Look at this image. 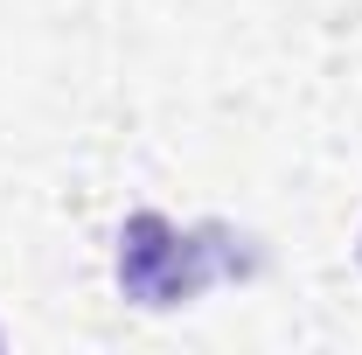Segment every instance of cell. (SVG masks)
Masks as SVG:
<instances>
[{
	"instance_id": "1",
	"label": "cell",
	"mask_w": 362,
	"mask_h": 355,
	"mask_svg": "<svg viewBox=\"0 0 362 355\" xmlns=\"http://www.w3.org/2000/svg\"><path fill=\"white\" fill-rule=\"evenodd\" d=\"M244 237H230L223 223H202V230H175L160 209H139L119 230V286L139 307H181L195 300L209 279L223 272H251V258L237 251Z\"/></svg>"
}]
</instances>
